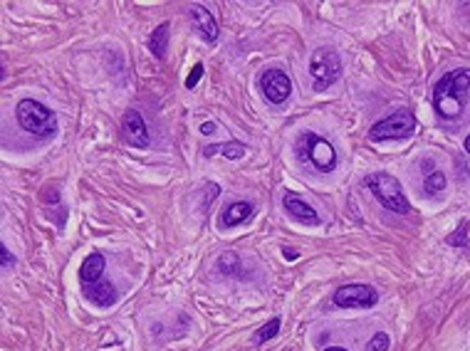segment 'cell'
<instances>
[{
  "instance_id": "6da1fadb",
  "label": "cell",
  "mask_w": 470,
  "mask_h": 351,
  "mask_svg": "<svg viewBox=\"0 0 470 351\" xmlns=\"http://www.w3.org/2000/svg\"><path fill=\"white\" fill-rule=\"evenodd\" d=\"M470 89V70L458 67V70L443 75L433 87V109L443 122H455L463 114L468 104Z\"/></svg>"
},
{
  "instance_id": "7a4b0ae2",
  "label": "cell",
  "mask_w": 470,
  "mask_h": 351,
  "mask_svg": "<svg viewBox=\"0 0 470 351\" xmlns=\"http://www.w3.org/2000/svg\"><path fill=\"white\" fill-rule=\"evenodd\" d=\"M15 119L23 126L28 134L42 136V139H50L57 131V117H55L53 109H47L42 102L35 99H20L15 106Z\"/></svg>"
},
{
  "instance_id": "3957f363",
  "label": "cell",
  "mask_w": 470,
  "mask_h": 351,
  "mask_svg": "<svg viewBox=\"0 0 470 351\" xmlns=\"http://www.w3.org/2000/svg\"><path fill=\"white\" fill-rule=\"evenodd\" d=\"M364 183L366 188H371L374 198L379 200L386 211L401 213V216H406V213L411 211V203L406 200L399 178H394L391 173H382V171H379V173H369L364 178Z\"/></svg>"
},
{
  "instance_id": "277c9868",
  "label": "cell",
  "mask_w": 470,
  "mask_h": 351,
  "mask_svg": "<svg viewBox=\"0 0 470 351\" xmlns=\"http://www.w3.org/2000/svg\"><path fill=\"white\" fill-rule=\"evenodd\" d=\"M294 151L302 161H310L319 173H332L337 169V151L335 146L324 141L322 136L312 134V131H305V134L297 139L294 144Z\"/></svg>"
},
{
  "instance_id": "5b68a950",
  "label": "cell",
  "mask_w": 470,
  "mask_h": 351,
  "mask_svg": "<svg viewBox=\"0 0 470 351\" xmlns=\"http://www.w3.org/2000/svg\"><path fill=\"white\" fill-rule=\"evenodd\" d=\"M341 75V59L332 47H317L310 57V79L314 92H327Z\"/></svg>"
},
{
  "instance_id": "8992f818",
  "label": "cell",
  "mask_w": 470,
  "mask_h": 351,
  "mask_svg": "<svg viewBox=\"0 0 470 351\" xmlns=\"http://www.w3.org/2000/svg\"><path fill=\"white\" fill-rule=\"evenodd\" d=\"M416 131V117L408 109L394 111L391 117L376 122L369 129L371 141H396V139H408Z\"/></svg>"
},
{
  "instance_id": "52a82bcc",
  "label": "cell",
  "mask_w": 470,
  "mask_h": 351,
  "mask_svg": "<svg viewBox=\"0 0 470 351\" xmlns=\"http://www.w3.org/2000/svg\"><path fill=\"white\" fill-rule=\"evenodd\" d=\"M379 302V292L371 285H344L335 292V305L341 310H371Z\"/></svg>"
},
{
  "instance_id": "ba28073f",
  "label": "cell",
  "mask_w": 470,
  "mask_h": 351,
  "mask_svg": "<svg viewBox=\"0 0 470 351\" xmlns=\"http://www.w3.org/2000/svg\"><path fill=\"white\" fill-rule=\"evenodd\" d=\"M260 89H263L267 102L282 104V102H288L290 94H292V82H290V77L282 70H267L260 77Z\"/></svg>"
},
{
  "instance_id": "9c48e42d",
  "label": "cell",
  "mask_w": 470,
  "mask_h": 351,
  "mask_svg": "<svg viewBox=\"0 0 470 351\" xmlns=\"http://www.w3.org/2000/svg\"><path fill=\"white\" fill-rule=\"evenodd\" d=\"M122 131H124V139L129 141L131 146H136V149H147L149 144H151V136H149L144 117H141L136 109H129L126 114H124Z\"/></svg>"
},
{
  "instance_id": "30bf717a",
  "label": "cell",
  "mask_w": 470,
  "mask_h": 351,
  "mask_svg": "<svg viewBox=\"0 0 470 351\" xmlns=\"http://www.w3.org/2000/svg\"><path fill=\"white\" fill-rule=\"evenodd\" d=\"M188 15H191L194 28L203 35V40L211 42V45H216L218 42V23H216V18H213V12L208 10V8H203V6L196 3V6L188 8Z\"/></svg>"
},
{
  "instance_id": "8fae6325",
  "label": "cell",
  "mask_w": 470,
  "mask_h": 351,
  "mask_svg": "<svg viewBox=\"0 0 470 351\" xmlns=\"http://www.w3.org/2000/svg\"><path fill=\"white\" fill-rule=\"evenodd\" d=\"M282 205H285V211H288L292 218H297V220L307 222V225H319V216H317V211H314L312 205H307L305 200L300 198V196L288 193V196H285V198H282Z\"/></svg>"
},
{
  "instance_id": "7c38bea8",
  "label": "cell",
  "mask_w": 470,
  "mask_h": 351,
  "mask_svg": "<svg viewBox=\"0 0 470 351\" xmlns=\"http://www.w3.org/2000/svg\"><path fill=\"white\" fill-rule=\"evenodd\" d=\"M84 292H87L89 302H94L97 307H104V310L117 302V292H114V287L104 280L92 282V285H84Z\"/></svg>"
},
{
  "instance_id": "4fadbf2b",
  "label": "cell",
  "mask_w": 470,
  "mask_h": 351,
  "mask_svg": "<svg viewBox=\"0 0 470 351\" xmlns=\"http://www.w3.org/2000/svg\"><path fill=\"white\" fill-rule=\"evenodd\" d=\"M250 216H253V205L247 203V200L230 203V205H225L223 216H220V228H235V225L245 222Z\"/></svg>"
},
{
  "instance_id": "5bb4252c",
  "label": "cell",
  "mask_w": 470,
  "mask_h": 351,
  "mask_svg": "<svg viewBox=\"0 0 470 351\" xmlns=\"http://www.w3.org/2000/svg\"><path fill=\"white\" fill-rule=\"evenodd\" d=\"M102 272H104V255L92 252V255L84 258L82 267H79V280H82L84 285H92V282L102 280Z\"/></svg>"
},
{
  "instance_id": "9a60e30c",
  "label": "cell",
  "mask_w": 470,
  "mask_h": 351,
  "mask_svg": "<svg viewBox=\"0 0 470 351\" xmlns=\"http://www.w3.org/2000/svg\"><path fill=\"white\" fill-rule=\"evenodd\" d=\"M169 30L171 25L169 23H161L159 28L153 30L151 40H149V47H151V53L156 59H164L166 57V45H169Z\"/></svg>"
},
{
  "instance_id": "2e32d148",
  "label": "cell",
  "mask_w": 470,
  "mask_h": 351,
  "mask_svg": "<svg viewBox=\"0 0 470 351\" xmlns=\"http://www.w3.org/2000/svg\"><path fill=\"white\" fill-rule=\"evenodd\" d=\"M206 156H213V153H223L225 158H241L245 153V144H238V141H225V144H213V146L203 149Z\"/></svg>"
},
{
  "instance_id": "e0dca14e",
  "label": "cell",
  "mask_w": 470,
  "mask_h": 351,
  "mask_svg": "<svg viewBox=\"0 0 470 351\" xmlns=\"http://www.w3.org/2000/svg\"><path fill=\"white\" fill-rule=\"evenodd\" d=\"M426 193H441L446 188V173L443 171H433V173H426V181H423Z\"/></svg>"
},
{
  "instance_id": "ac0fdd59",
  "label": "cell",
  "mask_w": 470,
  "mask_h": 351,
  "mask_svg": "<svg viewBox=\"0 0 470 351\" xmlns=\"http://www.w3.org/2000/svg\"><path fill=\"white\" fill-rule=\"evenodd\" d=\"M277 332H280V319L275 316L272 322H267V324H265V327L258 332V336H255V344H265V341L272 339V336H275Z\"/></svg>"
},
{
  "instance_id": "d6986e66",
  "label": "cell",
  "mask_w": 470,
  "mask_h": 351,
  "mask_svg": "<svg viewBox=\"0 0 470 351\" xmlns=\"http://www.w3.org/2000/svg\"><path fill=\"white\" fill-rule=\"evenodd\" d=\"M388 344H391L388 334L386 332H376L374 336H371L369 344H366V351H388Z\"/></svg>"
},
{
  "instance_id": "ffe728a7",
  "label": "cell",
  "mask_w": 470,
  "mask_h": 351,
  "mask_svg": "<svg viewBox=\"0 0 470 351\" xmlns=\"http://www.w3.org/2000/svg\"><path fill=\"white\" fill-rule=\"evenodd\" d=\"M238 263H241V260H238V255H235V252H223V255H220V260H218V269H220V272H228V275H233V269L238 267Z\"/></svg>"
},
{
  "instance_id": "44dd1931",
  "label": "cell",
  "mask_w": 470,
  "mask_h": 351,
  "mask_svg": "<svg viewBox=\"0 0 470 351\" xmlns=\"http://www.w3.org/2000/svg\"><path fill=\"white\" fill-rule=\"evenodd\" d=\"M468 222H460L458 225V230H455V235H451L448 238V245H455V247H468L470 243H468Z\"/></svg>"
},
{
  "instance_id": "7402d4cb",
  "label": "cell",
  "mask_w": 470,
  "mask_h": 351,
  "mask_svg": "<svg viewBox=\"0 0 470 351\" xmlns=\"http://www.w3.org/2000/svg\"><path fill=\"white\" fill-rule=\"evenodd\" d=\"M200 75H203V65H200V62H198V65H196L194 70H191V75H188V79H186V87H188V89H194L196 84H198Z\"/></svg>"
},
{
  "instance_id": "603a6c76",
  "label": "cell",
  "mask_w": 470,
  "mask_h": 351,
  "mask_svg": "<svg viewBox=\"0 0 470 351\" xmlns=\"http://www.w3.org/2000/svg\"><path fill=\"white\" fill-rule=\"evenodd\" d=\"M0 260H3V267H10V265H15V260H12L10 250H8L6 245H0Z\"/></svg>"
},
{
  "instance_id": "cb8c5ba5",
  "label": "cell",
  "mask_w": 470,
  "mask_h": 351,
  "mask_svg": "<svg viewBox=\"0 0 470 351\" xmlns=\"http://www.w3.org/2000/svg\"><path fill=\"white\" fill-rule=\"evenodd\" d=\"M200 131H203V134H213V131H216V124H211V122L200 124Z\"/></svg>"
},
{
  "instance_id": "d4e9b609",
  "label": "cell",
  "mask_w": 470,
  "mask_h": 351,
  "mask_svg": "<svg viewBox=\"0 0 470 351\" xmlns=\"http://www.w3.org/2000/svg\"><path fill=\"white\" fill-rule=\"evenodd\" d=\"M285 258H288V260H297V250H290V247H285Z\"/></svg>"
},
{
  "instance_id": "484cf974",
  "label": "cell",
  "mask_w": 470,
  "mask_h": 351,
  "mask_svg": "<svg viewBox=\"0 0 470 351\" xmlns=\"http://www.w3.org/2000/svg\"><path fill=\"white\" fill-rule=\"evenodd\" d=\"M324 351H347V349H344V346H327Z\"/></svg>"
},
{
  "instance_id": "4316f807",
  "label": "cell",
  "mask_w": 470,
  "mask_h": 351,
  "mask_svg": "<svg viewBox=\"0 0 470 351\" xmlns=\"http://www.w3.org/2000/svg\"><path fill=\"white\" fill-rule=\"evenodd\" d=\"M463 146H465V151L470 153V136H468V139H465V144H463Z\"/></svg>"
}]
</instances>
